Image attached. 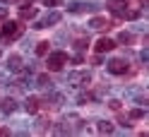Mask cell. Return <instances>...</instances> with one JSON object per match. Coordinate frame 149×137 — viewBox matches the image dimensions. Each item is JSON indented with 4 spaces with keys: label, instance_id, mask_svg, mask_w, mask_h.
<instances>
[{
    "label": "cell",
    "instance_id": "cell-1",
    "mask_svg": "<svg viewBox=\"0 0 149 137\" xmlns=\"http://www.w3.org/2000/svg\"><path fill=\"white\" fill-rule=\"evenodd\" d=\"M19 36H22V24H19V22H5L3 31H0V41L7 43V41L19 39Z\"/></svg>",
    "mask_w": 149,
    "mask_h": 137
},
{
    "label": "cell",
    "instance_id": "cell-2",
    "mask_svg": "<svg viewBox=\"0 0 149 137\" xmlns=\"http://www.w3.org/2000/svg\"><path fill=\"white\" fill-rule=\"evenodd\" d=\"M65 63H68V53H65V51H55V53L48 56V70L58 72V70H63Z\"/></svg>",
    "mask_w": 149,
    "mask_h": 137
},
{
    "label": "cell",
    "instance_id": "cell-3",
    "mask_svg": "<svg viewBox=\"0 0 149 137\" xmlns=\"http://www.w3.org/2000/svg\"><path fill=\"white\" fill-rule=\"evenodd\" d=\"M68 10L70 12H94V10H99V5L96 3H87V0H70Z\"/></svg>",
    "mask_w": 149,
    "mask_h": 137
},
{
    "label": "cell",
    "instance_id": "cell-4",
    "mask_svg": "<svg viewBox=\"0 0 149 137\" xmlns=\"http://www.w3.org/2000/svg\"><path fill=\"white\" fill-rule=\"evenodd\" d=\"M108 72L111 75H125L127 72V60H123V58H113V60H108Z\"/></svg>",
    "mask_w": 149,
    "mask_h": 137
},
{
    "label": "cell",
    "instance_id": "cell-5",
    "mask_svg": "<svg viewBox=\"0 0 149 137\" xmlns=\"http://www.w3.org/2000/svg\"><path fill=\"white\" fill-rule=\"evenodd\" d=\"M91 79V75L84 70V72H70L68 75V82L70 84H74V87H79V84H87V82Z\"/></svg>",
    "mask_w": 149,
    "mask_h": 137
},
{
    "label": "cell",
    "instance_id": "cell-6",
    "mask_svg": "<svg viewBox=\"0 0 149 137\" xmlns=\"http://www.w3.org/2000/svg\"><path fill=\"white\" fill-rule=\"evenodd\" d=\"M60 19H63V15H60V12H51V15H46V17H43L41 22H36V24H34V29H43V26H51V24H58Z\"/></svg>",
    "mask_w": 149,
    "mask_h": 137
},
{
    "label": "cell",
    "instance_id": "cell-7",
    "mask_svg": "<svg viewBox=\"0 0 149 137\" xmlns=\"http://www.w3.org/2000/svg\"><path fill=\"white\" fill-rule=\"evenodd\" d=\"M125 7H127L125 0H108V10L118 17H125Z\"/></svg>",
    "mask_w": 149,
    "mask_h": 137
},
{
    "label": "cell",
    "instance_id": "cell-8",
    "mask_svg": "<svg viewBox=\"0 0 149 137\" xmlns=\"http://www.w3.org/2000/svg\"><path fill=\"white\" fill-rule=\"evenodd\" d=\"M113 48H116V41H113V39L101 36V39L96 41V51H99V53H108V51H113Z\"/></svg>",
    "mask_w": 149,
    "mask_h": 137
},
{
    "label": "cell",
    "instance_id": "cell-9",
    "mask_svg": "<svg viewBox=\"0 0 149 137\" xmlns=\"http://www.w3.org/2000/svg\"><path fill=\"white\" fill-rule=\"evenodd\" d=\"M7 70L10 72H19L22 70V58L19 56H10L7 58Z\"/></svg>",
    "mask_w": 149,
    "mask_h": 137
},
{
    "label": "cell",
    "instance_id": "cell-10",
    "mask_svg": "<svg viewBox=\"0 0 149 137\" xmlns=\"http://www.w3.org/2000/svg\"><path fill=\"white\" fill-rule=\"evenodd\" d=\"M89 26H91V29H96V31H104V29H108V22L104 19V17H94V19L89 22Z\"/></svg>",
    "mask_w": 149,
    "mask_h": 137
},
{
    "label": "cell",
    "instance_id": "cell-11",
    "mask_svg": "<svg viewBox=\"0 0 149 137\" xmlns=\"http://www.w3.org/2000/svg\"><path fill=\"white\" fill-rule=\"evenodd\" d=\"M24 108H26V113H36V111H39V99L29 96V99H26V104H24Z\"/></svg>",
    "mask_w": 149,
    "mask_h": 137
},
{
    "label": "cell",
    "instance_id": "cell-12",
    "mask_svg": "<svg viewBox=\"0 0 149 137\" xmlns=\"http://www.w3.org/2000/svg\"><path fill=\"white\" fill-rule=\"evenodd\" d=\"M17 108L19 106H17V101H12V99H5L3 101V113H15Z\"/></svg>",
    "mask_w": 149,
    "mask_h": 137
},
{
    "label": "cell",
    "instance_id": "cell-13",
    "mask_svg": "<svg viewBox=\"0 0 149 137\" xmlns=\"http://www.w3.org/2000/svg\"><path fill=\"white\" fill-rule=\"evenodd\" d=\"M19 17H22V19H34V17H36V7H22Z\"/></svg>",
    "mask_w": 149,
    "mask_h": 137
},
{
    "label": "cell",
    "instance_id": "cell-14",
    "mask_svg": "<svg viewBox=\"0 0 149 137\" xmlns=\"http://www.w3.org/2000/svg\"><path fill=\"white\" fill-rule=\"evenodd\" d=\"M99 132H101V135H111V132H113V123L99 120Z\"/></svg>",
    "mask_w": 149,
    "mask_h": 137
},
{
    "label": "cell",
    "instance_id": "cell-15",
    "mask_svg": "<svg viewBox=\"0 0 149 137\" xmlns=\"http://www.w3.org/2000/svg\"><path fill=\"white\" fill-rule=\"evenodd\" d=\"M118 41H120V43H132L135 36L130 34V31H120V34H118Z\"/></svg>",
    "mask_w": 149,
    "mask_h": 137
},
{
    "label": "cell",
    "instance_id": "cell-16",
    "mask_svg": "<svg viewBox=\"0 0 149 137\" xmlns=\"http://www.w3.org/2000/svg\"><path fill=\"white\" fill-rule=\"evenodd\" d=\"M48 46H51L48 41H41L39 46H36V56H46V53H48Z\"/></svg>",
    "mask_w": 149,
    "mask_h": 137
},
{
    "label": "cell",
    "instance_id": "cell-17",
    "mask_svg": "<svg viewBox=\"0 0 149 137\" xmlns=\"http://www.w3.org/2000/svg\"><path fill=\"white\" fill-rule=\"evenodd\" d=\"M36 82H39V87H51V77L48 75H39V77H36Z\"/></svg>",
    "mask_w": 149,
    "mask_h": 137
},
{
    "label": "cell",
    "instance_id": "cell-18",
    "mask_svg": "<svg viewBox=\"0 0 149 137\" xmlns=\"http://www.w3.org/2000/svg\"><path fill=\"white\" fill-rule=\"evenodd\" d=\"M130 118H144V111L142 108H135V111H130Z\"/></svg>",
    "mask_w": 149,
    "mask_h": 137
},
{
    "label": "cell",
    "instance_id": "cell-19",
    "mask_svg": "<svg viewBox=\"0 0 149 137\" xmlns=\"http://www.w3.org/2000/svg\"><path fill=\"white\" fill-rule=\"evenodd\" d=\"M84 48H87V41L79 39V41H77V51H84Z\"/></svg>",
    "mask_w": 149,
    "mask_h": 137
},
{
    "label": "cell",
    "instance_id": "cell-20",
    "mask_svg": "<svg viewBox=\"0 0 149 137\" xmlns=\"http://www.w3.org/2000/svg\"><path fill=\"white\" fill-rule=\"evenodd\" d=\"M108 106H111V108H113V111H120V101H116V99H113V101H111Z\"/></svg>",
    "mask_w": 149,
    "mask_h": 137
},
{
    "label": "cell",
    "instance_id": "cell-21",
    "mask_svg": "<svg viewBox=\"0 0 149 137\" xmlns=\"http://www.w3.org/2000/svg\"><path fill=\"white\" fill-rule=\"evenodd\" d=\"M7 15H10V10H7V7H0V19H5Z\"/></svg>",
    "mask_w": 149,
    "mask_h": 137
},
{
    "label": "cell",
    "instance_id": "cell-22",
    "mask_svg": "<svg viewBox=\"0 0 149 137\" xmlns=\"http://www.w3.org/2000/svg\"><path fill=\"white\" fill-rule=\"evenodd\" d=\"M0 56H3V53H0Z\"/></svg>",
    "mask_w": 149,
    "mask_h": 137
}]
</instances>
